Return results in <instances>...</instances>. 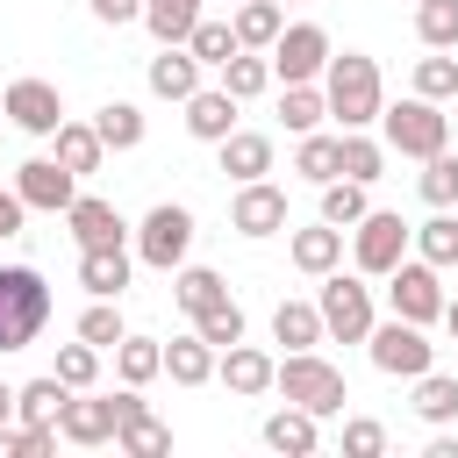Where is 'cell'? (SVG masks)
<instances>
[{
	"mask_svg": "<svg viewBox=\"0 0 458 458\" xmlns=\"http://www.w3.org/2000/svg\"><path fill=\"white\" fill-rule=\"evenodd\" d=\"M193 21H200V0H143V29L157 43H186Z\"/></svg>",
	"mask_w": 458,
	"mask_h": 458,
	"instance_id": "cell-34",
	"label": "cell"
},
{
	"mask_svg": "<svg viewBox=\"0 0 458 458\" xmlns=\"http://www.w3.org/2000/svg\"><path fill=\"white\" fill-rule=\"evenodd\" d=\"M415 36L422 50H458V0H415Z\"/></svg>",
	"mask_w": 458,
	"mask_h": 458,
	"instance_id": "cell-38",
	"label": "cell"
},
{
	"mask_svg": "<svg viewBox=\"0 0 458 458\" xmlns=\"http://www.w3.org/2000/svg\"><path fill=\"white\" fill-rule=\"evenodd\" d=\"M129 272H136V250H129V243H93V250H79V286H86L93 301H122Z\"/></svg>",
	"mask_w": 458,
	"mask_h": 458,
	"instance_id": "cell-17",
	"label": "cell"
},
{
	"mask_svg": "<svg viewBox=\"0 0 458 458\" xmlns=\"http://www.w3.org/2000/svg\"><path fill=\"white\" fill-rule=\"evenodd\" d=\"M215 150H222V172H229L236 186H243V179H265V172H272V136H258V129H229V136H222Z\"/></svg>",
	"mask_w": 458,
	"mask_h": 458,
	"instance_id": "cell-23",
	"label": "cell"
},
{
	"mask_svg": "<svg viewBox=\"0 0 458 458\" xmlns=\"http://www.w3.org/2000/svg\"><path fill=\"white\" fill-rule=\"evenodd\" d=\"M50 143H57V165H72V172H79V179H86V172H100V165H107V143H100V129H93V122H72V114H64V122H57V136H50Z\"/></svg>",
	"mask_w": 458,
	"mask_h": 458,
	"instance_id": "cell-24",
	"label": "cell"
},
{
	"mask_svg": "<svg viewBox=\"0 0 458 458\" xmlns=\"http://www.w3.org/2000/svg\"><path fill=\"white\" fill-rule=\"evenodd\" d=\"M415 258H429L437 272L458 265V215H451V208H437L429 222H415Z\"/></svg>",
	"mask_w": 458,
	"mask_h": 458,
	"instance_id": "cell-33",
	"label": "cell"
},
{
	"mask_svg": "<svg viewBox=\"0 0 458 458\" xmlns=\"http://www.w3.org/2000/svg\"><path fill=\"white\" fill-rule=\"evenodd\" d=\"M344 236H351V229H336V222L293 229V236H286V258H293L308 279H322V272H336V265H344Z\"/></svg>",
	"mask_w": 458,
	"mask_h": 458,
	"instance_id": "cell-21",
	"label": "cell"
},
{
	"mask_svg": "<svg viewBox=\"0 0 458 458\" xmlns=\"http://www.w3.org/2000/svg\"><path fill=\"white\" fill-rule=\"evenodd\" d=\"M415 415L429 422V429H444V422H458V372H422L415 379Z\"/></svg>",
	"mask_w": 458,
	"mask_h": 458,
	"instance_id": "cell-30",
	"label": "cell"
},
{
	"mask_svg": "<svg viewBox=\"0 0 458 458\" xmlns=\"http://www.w3.org/2000/svg\"><path fill=\"white\" fill-rule=\"evenodd\" d=\"M172 301H179L186 315H208L215 301H229V286H222V272H208V265H179V272H172Z\"/></svg>",
	"mask_w": 458,
	"mask_h": 458,
	"instance_id": "cell-31",
	"label": "cell"
},
{
	"mask_svg": "<svg viewBox=\"0 0 458 458\" xmlns=\"http://www.w3.org/2000/svg\"><path fill=\"white\" fill-rule=\"evenodd\" d=\"M365 344H372V365H379L386 379H422V372L437 365V344L422 336V322H401V315H394V322H372Z\"/></svg>",
	"mask_w": 458,
	"mask_h": 458,
	"instance_id": "cell-9",
	"label": "cell"
},
{
	"mask_svg": "<svg viewBox=\"0 0 458 458\" xmlns=\"http://www.w3.org/2000/svg\"><path fill=\"white\" fill-rule=\"evenodd\" d=\"M315 308H322V329L336 336V344H365L372 336V286H365V272L351 265H336V272H322V293H315Z\"/></svg>",
	"mask_w": 458,
	"mask_h": 458,
	"instance_id": "cell-5",
	"label": "cell"
},
{
	"mask_svg": "<svg viewBox=\"0 0 458 458\" xmlns=\"http://www.w3.org/2000/svg\"><path fill=\"white\" fill-rule=\"evenodd\" d=\"M444 329H451V344H458V301H444Z\"/></svg>",
	"mask_w": 458,
	"mask_h": 458,
	"instance_id": "cell-51",
	"label": "cell"
},
{
	"mask_svg": "<svg viewBox=\"0 0 458 458\" xmlns=\"http://www.w3.org/2000/svg\"><path fill=\"white\" fill-rule=\"evenodd\" d=\"M64 401H72V386H64L57 372H43V379L14 386V422H57V415H64Z\"/></svg>",
	"mask_w": 458,
	"mask_h": 458,
	"instance_id": "cell-29",
	"label": "cell"
},
{
	"mask_svg": "<svg viewBox=\"0 0 458 458\" xmlns=\"http://www.w3.org/2000/svg\"><path fill=\"white\" fill-rule=\"evenodd\" d=\"M200 72H208V64H200V57H193L186 43H157V57H150V93H157V100H179V107H186V100L200 93Z\"/></svg>",
	"mask_w": 458,
	"mask_h": 458,
	"instance_id": "cell-18",
	"label": "cell"
},
{
	"mask_svg": "<svg viewBox=\"0 0 458 458\" xmlns=\"http://www.w3.org/2000/svg\"><path fill=\"white\" fill-rule=\"evenodd\" d=\"M229 21H236V43H243V50H272L279 29H286V7H279V0H236Z\"/></svg>",
	"mask_w": 458,
	"mask_h": 458,
	"instance_id": "cell-28",
	"label": "cell"
},
{
	"mask_svg": "<svg viewBox=\"0 0 458 458\" xmlns=\"http://www.w3.org/2000/svg\"><path fill=\"white\" fill-rule=\"evenodd\" d=\"M114 372H122V386H150L165 372V344L157 336H122L114 344Z\"/></svg>",
	"mask_w": 458,
	"mask_h": 458,
	"instance_id": "cell-32",
	"label": "cell"
},
{
	"mask_svg": "<svg viewBox=\"0 0 458 458\" xmlns=\"http://www.w3.org/2000/svg\"><path fill=\"white\" fill-rule=\"evenodd\" d=\"M329 29L322 21H286L279 29V43H272V79H286V86H308V79H322L329 72Z\"/></svg>",
	"mask_w": 458,
	"mask_h": 458,
	"instance_id": "cell-10",
	"label": "cell"
},
{
	"mask_svg": "<svg viewBox=\"0 0 458 458\" xmlns=\"http://www.w3.org/2000/svg\"><path fill=\"white\" fill-rule=\"evenodd\" d=\"M344 451H351V458H379V451H386V429H379L372 415H351V422H344Z\"/></svg>",
	"mask_w": 458,
	"mask_h": 458,
	"instance_id": "cell-47",
	"label": "cell"
},
{
	"mask_svg": "<svg viewBox=\"0 0 458 458\" xmlns=\"http://www.w3.org/2000/svg\"><path fill=\"white\" fill-rule=\"evenodd\" d=\"M93 7V21H107V29H129V21H143V0H86Z\"/></svg>",
	"mask_w": 458,
	"mask_h": 458,
	"instance_id": "cell-48",
	"label": "cell"
},
{
	"mask_svg": "<svg viewBox=\"0 0 458 458\" xmlns=\"http://www.w3.org/2000/svg\"><path fill=\"white\" fill-rule=\"evenodd\" d=\"M215 379H222L236 401H258V394H272L279 358H272V351H258V344H229V351L215 358Z\"/></svg>",
	"mask_w": 458,
	"mask_h": 458,
	"instance_id": "cell-16",
	"label": "cell"
},
{
	"mask_svg": "<svg viewBox=\"0 0 458 458\" xmlns=\"http://www.w3.org/2000/svg\"><path fill=\"white\" fill-rule=\"evenodd\" d=\"M272 394H286V401H293V408H308V415H344V401H351L344 372H336L322 351H286V358H279Z\"/></svg>",
	"mask_w": 458,
	"mask_h": 458,
	"instance_id": "cell-4",
	"label": "cell"
},
{
	"mask_svg": "<svg viewBox=\"0 0 458 458\" xmlns=\"http://www.w3.org/2000/svg\"><path fill=\"white\" fill-rule=\"evenodd\" d=\"M186 50H193L200 64H215V72H222V64H229V57H236L243 43H236V21H193V36H186Z\"/></svg>",
	"mask_w": 458,
	"mask_h": 458,
	"instance_id": "cell-40",
	"label": "cell"
},
{
	"mask_svg": "<svg viewBox=\"0 0 458 458\" xmlns=\"http://www.w3.org/2000/svg\"><path fill=\"white\" fill-rule=\"evenodd\" d=\"M222 86H229L236 100H258V93L272 86V50H236V57L222 64Z\"/></svg>",
	"mask_w": 458,
	"mask_h": 458,
	"instance_id": "cell-35",
	"label": "cell"
},
{
	"mask_svg": "<svg viewBox=\"0 0 458 458\" xmlns=\"http://www.w3.org/2000/svg\"><path fill=\"white\" fill-rule=\"evenodd\" d=\"M322 114H329V93L308 79V86H286L279 93V122L293 129V136H308V129H322Z\"/></svg>",
	"mask_w": 458,
	"mask_h": 458,
	"instance_id": "cell-36",
	"label": "cell"
},
{
	"mask_svg": "<svg viewBox=\"0 0 458 458\" xmlns=\"http://www.w3.org/2000/svg\"><path fill=\"white\" fill-rule=\"evenodd\" d=\"M50 322V279L36 265H0V358L29 351Z\"/></svg>",
	"mask_w": 458,
	"mask_h": 458,
	"instance_id": "cell-1",
	"label": "cell"
},
{
	"mask_svg": "<svg viewBox=\"0 0 458 458\" xmlns=\"http://www.w3.org/2000/svg\"><path fill=\"white\" fill-rule=\"evenodd\" d=\"M14 193H21L36 215H64V208L79 200V172L57 165V157H29V165L14 172Z\"/></svg>",
	"mask_w": 458,
	"mask_h": 458,
	"instance_id": "cell-13",
	"label": "cell"
},
{
	"mask_svg": "<svg viewBox=\"0 0 458 458\" xmlns=\"http://www.w3.org/2000/svg\"><path fill=\"white\" fill-rule=\"evenodd\" d=\"M265 444H272L279 458H308V451L322 444V415H308V408H293V401H286V408H272V415H265Z\"/></svg>",
	"mask_w": 458,
	"mask_h": 458,
	"instance_id": "cell-22",
	"label": "cell"
},
{
	"mask_svg": "<svg viewBox=\"0 0 458 458\" xmlns=\"http://www.w3.org/2000/svg\"><path fill=\"white\" fill-rule=\"evenodd\" d=\"M193 329H200L215 351H229V344H243V308H236V301H215L208 315H193Z\"/></svg>",
	"mask_w": 458,
	"mask_h": 458,
	"instance_id": "cell-46",
	"label": "cell"
},
{
	"mask_svg": "<svg viewBox=\"0 0 458 458\" xmlns=\"http://www.w3.org/2000/svg\"><path fill=\"white\" fill-rule=\"evenodd\" d=\"M386 172V143H372L365 129H344V179H358V186H372Z\"/></svg>",
	"mask_w": 458,
	"mask_h": 458,
	"instance_id": "cell-41",
	"label": "cell"
},
{
	"mask_svg": "<svg viewBox=\"0 0 458 458\" xmlns=\"http://www.w3.org/2000/svg\"><path fill=\"white\" fill-rule=\"evenodd\" d=\"M186 250H193V208L157 200V208L136 222V265H150V272H179Z\"/></svg>",
	"mask_w": 458,
	"mask_h": 458,
	"instance_id": "cell-6",
	"label": "cell"
},
{
	"mask_svg": "<svg viewBox=\"0 0 458 458\" xmlns=\"http://www.w3.org/2000/svg\"><path fill=\"white\" fill-rule=\"evenodd\" d=\"M114 408H122L114 444H122L129 458H165V451H172V422H157V415H150L143 386H122V394H114Z\"/></svg>",
	"mask_w": 458,
	"mask_h": 458,
	"instance_id": "cell-15",
	"label": "cell"
},
{
	"mask_svg": "<svg viewBox=\"0 0 458 458\" xmlns=\"http://www.w3.org/2000/svg\"><path fill=\"white\" fill-rule=\"evenodd\" d=\"M293 172H301L308 186H329V179H344V129H336V136L308 129V136H301V150H293Z\"/></svg>",
	"mask_w": 458,
	"mask_h": 458,
	"instance_id": "cell-25",
	"label": "cell"
},
{
	"mask_svg": "<svg viewBox=\"0 0 458 458\" xmlns=\"http://www.w3.org/2000/svg\"><path fill=\"white\" fill-rule=\"evenodd\" d=\"M0 422H14V386L0 379Z\"/></svg>",
	"mask_w": 458,
	"mask_h": 458,
	"instance_id": "cell-50",
	"label": "cell"
},
{
	"mask_svg": "<svg viewBox=\"0 0 458 458\" xmlns=\"http://www.w3.org/2000/svg\"><path fill=\"white\" fill-rule=\"evenodd\" d=\"M415 193H422L429 208H458V157H451V150L422 157V179H415Z\"/></svg>",
	"mask_w": 458,
	"mask_h": 458,
	"instance_id": "cell-42",
	"label": "cell"
},
{
	"mask_svg": "<svg viewBox=\"0 0 458 458\" xmlns=\"http://www.w3.org/2000/svg\"><path fill=\"white\" fill-rule=\"evenodd\" d=\"M229 229H236V236H279V229H286V186L243 179L236 200H229Z\"/></svg>",
	"mask_w": 458,
	"mask_h": 458,
	"instance_id": "cell-14",
	"label": "cell"
},
{
	"mask_svg": "<svg viewBox=\"0 0 458 458\" xmlns=\"http://www.w3.org/2000/svg\"><path fill=\"white\" fill-rule=\"evenodd\" d=\"M415 93H422V100H451V93H458V57H451V50L415 57Z\"/></svg>",
	"mask_w": 458,
	"mask_h": 458,
	"instance_id": "cell-44",
	"label": "cell"
},
{
	"mask_svg": "<svg viewBox=\"0 0 458 458\" xmlns=\"http://www.w3.org/2000/svg\"><path fill=\"white\" fill-rule=\"evenodd\" d=\"M408 243H415V229H408L394 208H372V215L351 229V265H358L365 279H386V272L408 258Z\"/></svg>",
	"mask_w": 458,
	"mask_h": 458,
	"instance_id": "cell-8",
	"label": "cell"
},
{
	"mask_svg": "<svg viewBox=\"0 0 458 458\" xmlns=\"http://www.w3.org/2000/svg\"><path fill=\"white\" fill-rule=\"evenodd\" d=\"M0 107H7V122H14L21 136H57V122H64V100H57L50 79H14V86L0 93Z\"/></svg>",
	"mask_w": 458,
	"mask_h": 458,
	"instance_id": "cell-12",
	"label": "cell"
},
{
	"mask_svg": "<svg viewBox=\"0 0 458 458\" xmlns=\"http://www.w3.org/2000/svg\"><path fill=\"white\" fill-rule=\"evenodd\" d=\"M272 336H279L286 351H315L329 329H322V308H315V301H279V308H272Z\"/></svg>",
	"mask_w": 458,
	"mask_h": 458,
	"instance_id": "cell-27",
	"label": "cell"
},
{
	"mask_svg": "<svg viewBox=\"0 0 458 458\" xmlns=\"http://www.w3.org/2000/svg\"><path fill=\"white\" fill-rule=\"evenodd\" d=\"M93 129H100L107 150H136V143H143V107H136V100H107V107L93 114Z\"/></svg>",
	"mask_w": 458,
	"mask_h": 458,
	"instance_id": "cell-37",
	"label": "cell"
},
{
	"mask_svg": "<svg viewBox=\"0 0 458 458\" xmlns=\"http://www.w3.org/2000/svg\"><path fill=\"white\" fill-rule=\"evenodd\" d=\"M365 215H372V200H365V186H358V179H329V186H322V222L358 229Z\"/></svg>",
	"mask_w": 458,
	"mask_h": 458,
	"instance_id": "cell-39",
	"label": "cell"
},
{
	"mask_svg": "<svg viewBox=\"0 0 458 458\" xmlns=\"http://www.w3.org/2000/svg\"><path fill=\"white\" fill-rule=\"evenodd\" d=\"M379 129H386V150H401L415 165L437 157V150H451V114H444V100H422V93L379 107Z\"/></svg>",
	"mask_w": 458,
	"mask_h": 458,
	"instance_id": "cell-3",
	"label": "cell"
},
{
	"mask_svg": "<svg viewBox=\"0 0 458 458\" xmlns=\"http://www.w3.org/2000/svg\"><path fill=\"white\" fill-rule=\"evenodd\" d=\"M114 429H122V408H114V394H93V386H79V394L64 401V415H57V437L79 444V451L114 444Z\"/></svg>",
	"mask_w": 458,
	"mask_h": 458,
	"instance_id": "cell-11",
	"label": "cell"
},
{
	"mask_svg": "<svg viewBox=\"0 0 458 458\" xmlns=\"http://www.w3.org/2000/svg\"><path fill=\"white\" fill-rule=\"evenodd\" d=\"M444 301H451V293H444V272H437L429 258H401V265L386 272V308H394L401 322H422V329H429V322H444Z\"/></svg>",
	"mask_w": 458,
	"mask_h": 458,
	"instance_id": "cell-7",
	"label": "cell"
},
{
	"mask_svg": "<svg viewBox=\"0 0 458 458\" xmlns=\"http://www.w3.org/2000/svg\"><path fill=\"white\" fill-rule=\"evenodd\" d=\"M0 114H7V107H0Z\"/></svg>",
	"mask_w": 458,
	"mask_h": 458,
	"instance_id": "cell-52",
	"label": "cell"
},
{
	"mask_svg": "<svg viewBox=\"0 0 458 458\" xmlns=\"http://www.w3.org/2000/svg\"><path fill=\"white\" fill-rule=\"evenodd\" d=\"M215 358H222V351H215V344H208L200 329H193V336H172V344H165V372H172L179 386H208V379H215Z\"/></svg>",
	"mask_w": 458,
	"mask_h": 458,
	"instance_id": "cell-26",
	"label": "cell"
},
{
	"mask_svg": "<svg viewBox=\"0 0 458 458\" xmlns=\"http://www.w3.org/2000/svg\"><path fill=\"white\" fill-rule=\"evenodd\" d=\"M21 222H29V200L14 186H0V236H21Z\"/></svg>",
	"mask_w": 458,
	"mask_h": 458,
	"instance_id": "cell-49",
	"label": "cell"
},
{
	"mask_svg": "<svg viewBox=\"0 0 458 458\" xmlns=\"http://www.w3.org/2000/svg\"><path fill=\"white\" fill-rule=\"evenodd\" d=\"M322 93H329V114H336V129H372V122H379V107H386V93H379V64H372L365 50H344V57H329V72H322Z\"/></svg>",
	"mask_w": 458,
	"mask_h": 458,
	"instance_id": "cell-2",
	"label": "cell"
},
{
	"mask_svg": "<svg viewBox=\"0 0 458 458\" xmlns=\"http://www.w3.org/2000/svg\"><path fill=\"white\" fill-rule=\"evenodd\" d=\"M236 107H243V100H236L229 86H200V93L186 100V136H193V143H222V136L236 129Z\"/></svg>",
	"mask_w": 458,
	"mask_h": 458,
	"instance_id": "cell-20",
	"label": "cell"
},
{
	"mask_svg": "<svg viewBox=\"0 0 458 458\" xmlns=\"http://www.w3.org/2000/svg\"><path fill=\"white\" fill-rule=\"evenodd\" d=\"M50 372H57L72 394L93 386V379H100V344H86V336H79V344H57V365H50Z\"/></svg>",
	"mask_w": 458,
	"mask_h": 458,
	"instance_id": "cell-43",
	"label": "cell"
},
{
	"mask_svg": "<svg viewBox=\"0 0 458 458\" xmlns=\"http://www.w3.org/2000/svg\"><path fill=\"white\" fill-rule=\"evenodd\" d=\"M64 229H72L79 250H93V243H129V222H122L114 200H100V193H79V200L64 208Z\"/></svg>",
	"mask_w": 458,
	"mask_h": 458,
	"instance_id": "cell-19",
	"label": "cell"
},
{
	"mask_svg": "<svg viewBox=\"0 0 458 458\" xmlns=\"http://www.w3.org/2000/svg\"><path fill=\"white\" fill-rule=\"evenodd\" d=\"M79 336H86V344H100V351H114V344L129 336V322H122V308H114V301H93V308L79 315Z\"/></svg>",
	"mask_w": 458,
	"mask_h": 458,
	"instance_id": "cell-45",
	"label": "cell"
}]
</instances>
